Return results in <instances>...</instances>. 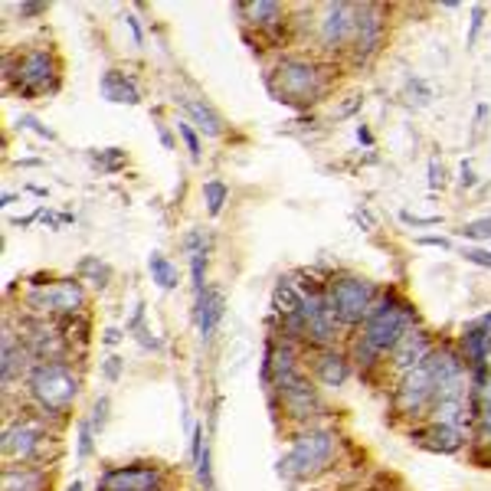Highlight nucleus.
Segmentation results:
<instances>
[{
	"mask_svg": "<svg viewBox=\"0 0 491 491\" xmlns=\"http://www.w3.org/2000/svg\"><path fill=\"white\" fill-rule=\"evenodd\" d=\"M265 89L275 102L291 105V109H308L321 99L325 92V76L315 63L308 59H295V56H285L265 73Z\"/></svg>",
	"mask_w": 491,
	"mask_h": 491,
	"instance_id": "1",
	"label": "nucleus"
},
{
	"mask_svg": "<svg viewBox=\"0 0 491 491\" xmlns=\"http://www.w3.org/2000/svg\"><path fill=\"white\" fill-rule=\"evenodd\" d=\"M337 436L331 429H305L295 446L279 459V475L285 482H308L335 462Z\"/></svg>",
	"mask_w": 491,
	"mask_h": 491,
	"instance_id": "2",
	"label": "nucleus"
},
{
	"mask_svg": "<svg viewBox=\"0 0 491 491\" xmlns=\"http://www.w3.org/2000/svg\"><path fill=\"white\" fill-rule=\"evenodd\" d=\"M413 325H416L413 305L387 295V299H380L373 305L370 318L364 321V331H361V341L370 344L377 354H387V351H393V347L400 344L406 331H413Z\"/></svg>",
	"mask_w": 491,
	"mask_h": 491,
	"instance_id": "3",
	"label": "nucleus"
},
{
	"mask_svg": "<svg viewBox=\"0 0 491 491\" xmlns=\"http://www.w3.org/2000/svg\"><path fill=\"white\" fill-rule=\"evenodd\" d=\"M30 397L43 413H66L79 397V377L63 361H43L27 373Z\"/></svg>",
	"mask_w": 491,
	"mask_h": 491,
	"instance_id": "4",
	"label": "nucleus"
},
{
	"mask_svg": "<svg viewBox=\"0 0 491 491\" xmlns=\"http://www.w3.org/2000/svg\"><path fill=\"white\" fill-rule=\"evenodd\" d=\"M327 305L341 325H364L377 305V289L361 275H337L327 282Z\"/></svg>",
	"mask_w": 491,
	"mask_h": 491,
	"instance_id": "5",
	"label": "nucleus"
},
{
	"mask_svg": "<svg viewBox=\"0 0 491 491\" xmlns=\"http://www.w3.org/2000/svg\"><path fill=\"white\" fill-rule=\"evenodd\" d=\"M17 79L20 95H43V92H53L59 85L56 79V59L49 49H27L20 56L17 69L7 63V82Z\"/></svg>",
	"mask_w": 491,
	"mask_h": 491,
	"instance_id": "6",
	"label": "nucleus"
},
{
	"mask_svg": "<svg viewBox=\"0 0 491 491\" xmlns=\"http://www.w3.org/2000/svg\"><path fill=\"white\" fill-rule=\"evenodd\" d=\"M27 305L40 315L46 311H56L59 318L63 315H82L85 308V289H82L79 279H59V282H49V285H37L30 291Z\"/></svg>",
	"mask_w": 491,
	"mask_h": 491,
	"instance_id": "7",
	"label": "nucleus"
},
{
	"mask_svg": "<svg viewBox=\"0 0 491 491\" xmlns=\"http://www.w3.org/2000/svg\"><path fill=\"white\" fill-rule=\"evenodd\" d=\"M436 400V380H433V373L426 370V364L413 367V370L403 373L400 387L393 393V406L400 416H423L429 406Z\"/></svg>",
	"mask_w": 491,
	"mask_h": 491,
	"instance_id": "8",
	"label": "nucleus"
},
{
	"mask_svg": "<svg viewBox=\"0 0 491 491\" xmlns=\"http://www.w3.org/2000/svg\"><path fill=\"white\" fill-rule=\"evenodd\" d=\"M161 488V469L157 465H112L99 475L95 491H157Z\"/></svg>",
	"mask_w": 491,
	"mask_h": 491,
	"instance_id": "9",
	"label": "nucleus"
},
{
	"mask_svg": "<svg viewBox=\"0 0 491 491\" xmlns=\"http://www.w3.org/2000/svg\"><path fill=\"white\" fill-rule=\"evenodd\" d=\"M275 390H279V397H282L285 413H289L291 419H299V423L318 416L321 409H325L321 406L318 390H315V387H311L299 370L289 373V377H282V380H275Z\"/></svg>",
	"mask_w": 491,
	"mask_h": 491,
	"instance_id": "10",
	"label": "nucleus"
},
{
	"mask_svg": "<svg viewBox=\"0 0 491 491\" xmlns=\"http://www.w3.org/2000/svg\"><path fill=\"white\" fill-rule=\"evenodd\" d=\"M380 40H383V20H380V7H373V4H361L354 7V53L357 59L364 63L370 59L377 49H380Z\"/></svg>",
	"mask_w": 491,
	"mask_h": 491,
	"instance_id": "11",
	"label": "nucleus"
},
{
	"mask_svg": "<svg viewBox=\"0 0 491 491\" xmlns=\"http://www.w3.org/2000/svg\"><path fill=\"white\" fill-rule=\"evenodd\" d=\"M354 37V7L351 4H327L318 20V40L325 49H341Z\"/></svg>",
	"mask_w": 491,
	"mask_h": 491,
	"instance_id": "12",
	"label": "nucleus"
},
{
	"mask_svg": "<svg viewBox=\"0 0 491 491\" xmlns=\"http://www.w3.org/2000/svg\"><path fill=\"white\" fill-rule=\"evenodd\" d=\"M223 315H227V295H223L219 285H207V289L197 295V301H193V321H197V331H201L203 341L213 337V331H217V325L223 321Z\"/></svg>",
	"mask_w": 491,
	"mask_h": 491,
	"instance_id": "13",
	"label": "nucleus"
},
{
	"mask_svg": "<svg viewBox=\"0 0 491 491\" xmlns=\"http://www.w3.org/2000/svg\"><path fill=\"white\" fill-rule=\"evenodd\" d=\"M40 442H43V429L33 426V423H17V426H7L4 433V459H13V462H30L37 455Z\"/></svg>",
	"mask_w": 491,
	"mask_h": 491,
	"instance_id": "14",
	"label": "nucleus"
},
{
	"mask_svg": "<svg viewBox=\"0 0 491 491\" xmlns=\"http://www.w3.org/2000/svg\"><path fill=\"white\" fill-rule=\"evenodd\" d=\"M23 347L30 351V357H37L40 364L43 361H59L66 354V337L53 327H46L43 321H33L23 335Z\"/></svg>",
	"mask_w": 491,
	"mask_h": 491,
	"instance_id": "15",
	"label": "nucleus"
},
{
	"mask_svg": "<svg viewBox=\"0 0 491 491\" xmlns=\"http://www.w3.org/2000/svg\"><path fill=\"white\" fill-rule=\"evenodd\" d=\"M462 354L469 357V364L478 367V364H488V354H491V311H485L482 318L469 321L462 327Z\"/></svg>",
	"mask_w": 491,
	"mask_h": 491,
	"instance_id": "16",
	"label": "nucleus"
},
{
	"mask_svg": "<svg viewBox=\"0 0 491 491\" xmlns=\"http://www.w3.org/2000/svg\"><path fill=\"white\" fill-rule=\"evenodd\" d=\"M433 337L426 335V331H419V327H413V331H406L403 335V341L397 347H393V364L400 367V370H413V367H419L423 361L429 357V351H433Z\"/></svg>",
	"mask_w": 491,
	"mask_h": 491,
	"instance_id": "17",
	"label": "nucleus"
},
{
	"mask_svg": "<svg viewBox=\"0 0 491 491\" xmlns=\"http://www.w3.org/2000/svg\"><path fill=\"white\" fill-rule=\"evenodd\" d=\"M177 105L187 112L191 125H197L207 138H219L223 135V115H219L210 102L203 99H191V95H177Z\"/></svg>",
	"mask_w": 491,
	"mask_h": 491,
	"instance_id": "18",
	"label": "nucleus"
},
{
	"mask_svg": "<svg viewBox=\"0 0 491 491\" xmlns=\"http://www.w3.org/2000/svg\"><path fill=\"white\" fill-rule=\"evenodd\" d=\"M416 439L429 452H442V455H452L465 446V436L459 426H449V423H433L426 433H416Z\"/></svg>",
	"mask_w": 491,
	"mask_h": 491,
	"instance_id": "19",
	"label": "nucleus"
},
{
	"mask_svg": "<svg viewBox=\"0 0 491 491\" xmlns=\"http://www.w3.org/2000/svg\"><path fill=\"white\" fill-rule=\"evenodd\" d=\"M99 89L105 99L119 102V105H138V102H141V92H138L135 79L125 76L121 69H105V73H102Z\"/></svg>",
	"mask_w": 491,
	"mask_h": 491,
	"instance_id": "20",
	"label": "nucleus"
},
{
	"mask_svg": "<svg viewBox=\"0 0 491 491\" xmlns=\"http://www.w3.org/2000/svg\"><path fill=\"white\" fill-rule=\"evenodd\" d=\"M0 488L4 491H43L46 475L40 472V469H30V465H7Z\"/></svg>",
	"mask_w": 491,
	"mask_h": 491,
	"instance_id": "21",
	"label": "nucleus"
},
{
	"mask_svg": "<svg viewBox=\"0 0 491 491\" xmlns=\"http://www.w3.org/2000/svg\"><path fill=\"white\" fill-rule=\"evenodd\" d=\"M315 373H318V380L325 387H344L347 377H351V364H347V357L335 354V351H325L315 361Z\"/></svg>",
	"mask_w": 491,
	"mask_h": 491,
	"instance_id": "22",
	"label": "nucleus"
},
{
	"mask_svg": "<svg viewBox=\"0 0 491 491\" xmlns=\"http://www.w3.org/2000/svg\"><path fill=\"white\" fill-rule=\"evenodd\" d=\"M30 357V351L23 344H17V337L10 331V325L4 327V387H13L17 370H23V361Z\"/></svg>",
	"mask_w": 491,
	"mask_h": 491,
	"instance_id": "23",
	"label": "nucleus"
},
{
	"mask_svg": "<svg viewBox=\"0 0 491 491\" xmlns=\"http://www.w3.org/2000/svg\"><path fill=\"white\" fill-rule=\"evenodd\" d=\"M301 305H305V299H301V291L295 282H289V279H279L272 289V311L279 315V318H291V315H299Z\"/></svg>",
	"mask_w": 491,
	"mask_h": 491,
	"instance_id": "24",
	"label": "nucleus"
},
{
	"mask_svg": "<svg viewBox=\"0 0 491 491\" xmlns=\"http://www.w3.org/2000/svg\"><path fill=\"white\" fill-rule=\"evenodd\" d=\"M147 272H151V282H155L161 291H174V289H177V282H181L177 265H174L164 253H157V249L147 255Z\"/></svg>",
	"mask_w": 491,
	"mask_h": 491,
	"instance_id": "25",
	"label": "nucleus"
},
{
	"mask_svg": "<svg viewBox=\"0 0 491 491\" xmlns=\"http://www.w3.org/2000/svg\"><path fill=\"white\" fill-rule=\"evenodd\" d=\"M76 272H79V279H85V282L95 285L99 291L112 282V265L105 263V259H99V255H82Z\"/></svg>",
	"mask_w": 491,
	"mask_h": 491,
	"instance_id": "26",
	"label": "nucleus"
},
{
	"mask_svg": "<svg viewBox=\"0 0 491 491\" xmlns=\"http://www.w3.org/2000/svg\"><path fill=\"white\" fill-rule=\"evenodd\" d=\"M237 10L249 13V20H253L255 27H275V23H282V13H285V10L279 7V4H272V0H259V4H239Z\"/></svg>",
	"mask_w": 491,
	"mask_h": 491,
	"instance_id": "27",
	"label": "nucleus"
},
{
	"mask_svg": "<svg viewBox=\"0 0 491 491\" xmlns=\"http://www.w3.org/2000/svg\"><path fill=\"white\" fill-rule=\"evenodd\" d=\"M227 201H229V187L223 181H207L203 183V203H207V213L210 217H219L223 213V207H227Z\"/></svg>",
	"mask_w": 491,
	"mask_h": 491,
	"instance_id": "28",
	"label": "nucleus"
},
{
	"mask_svg": "<svg viewBox=\"0 0 491 491\" xmlns=\"http://www.w3.org/2000/svg\"><path fill=\"white\" fill-rule=\"evenodd\" d=\"M92 164L99 167V171H105V174H119L121 167H125V161H128V155L121 151V147H105V151H92Z\"/></svg>",
	"mask_w": 491,
	"mask_h": 491,
	"instance_id": "29",
	"label": "nucleus"
},
{
	"mask_svg": "<svg viewBox=\"0 0 491 491\" xmlns=\"http://www.w3.org/2000/svg\"><path fill=\"white\" fill-rule=\"evenodd\" d=\"M59 331H63L66 341H79V344H85L89 341V321L82 318V315H63L59 318Z\"/></svg>",
	"mask_w": 491,
	"mask_h": 491,
	"instance_id": "30",
	"label": "nucleus"
},
{
	"mask_svg": "<svg viewBox=\"0 0 491 491\" xmlns=\"http://www.w3.org/2000/svg\"><path fill=\"white\" fill-rule=\"evenodd\" d=\"M95 449V429H92L89 419H82L79 423V436H76V455H79V462H85Z\"/></svg>",
	"mask_w": 491,
	"mask_h": 491,
	"instance_id": "31",
	"label": "nucleus"
},
{
	"mask_svg": "<svg viewBox=\"0 0 491 491\" xmlns=\"http://www.w3.org/2000/svg\"><path fill=\"white\" fill-rule=\"evenodd\" d=\"M191 285H193V295H201V291L207 289V253L191 255Z\"/></svg>",
	"mask_w": 491,
	"mask_h": 491,
	"instance_id": "32",
	"label": "nucleus"
},
{
	"mask_svg": "<svg viewBox=\"0 0 491 491\" xmlns=\"http://www.w3.org/2000/svg\"><path fill=\"white\" fill-rule=\"evenodd\" d=\"M177 131H181V138H183V145H187V151H191V161L197 164L201 161V135H197V128L191 125V121H177Z\"/></svg>",
	"mask_w": 491,
	"mask_h": 491,
	"instance_id": "33",
	"label": "nucleus"
},
{
	"mask_svg": "<svg viewBox=\"0 0 491 491\" xmlns=\"http://www.w3.org/2000/svg\"><path fill=\"white\" fill-rule=\"evenodd\" d=\"M197 478H201V485L207 491H217V482H213V462H210V442L203 446V452H201V459H197Z\"/></svg>",
	"mask_w": 491,
	"mask_h": 491,
	"instance_id": "34",
	"label": "nucleus"
},
{
	"mask_svg": "<svg viewBox=\"0 0 491 491\" xmlns=\"http://www.w3.org/2000/svg\"><path fill=\"white\" fill-rule=\"evenodd\" d=\"M462 239H491V217H482V219H472V223H465L462 229H455Z\"/></svg>",
	"mask_w": 491,
	"mask_h": 491,
	"instance_id": "35",
	"label": "nucleus"
},
{
	"mask_svg": "<svg viewBox=\"0 0 491 491\" xmlns=\"http://www.w3.org/2000/svg\"><path fill=\"white\" fill-rule=\"evenodd\" d=\"M17 128H20V131H33V135L46 138V141H56V131H53V128H46L43 121L37 119V115H20Z\"/></svg>",
	"mask_w": 491,
	"mask_h": 491,
	"instance_id": "36",
	"label": "nucleus"
},
{
	"mask_svg": "<svg viewBox=\"0 0 491 491\" xmlns=\"http://www.w3.org/2000/svg\"><path fill=\"white\" fill-rule=\"evenodd\" d=\"M109 409H112L109 397H99V400H95V406H92V416H89V423H92V429H95V433H102V429H105V423H109Z\"/></svg>",
	"mask_w": 491,
	"mask_h": 491,
	"instance_id": "37",
	"label": "nucleus"
},
{
	"mask_svg": "<svg viewBox=\"0 0 491 491\" xmlns=\"http://www.w3.org/2000/svg\"><path fill=\"white\" fill-rule=\"evenodd\" d=\"M482 20H485V7H482V4H475V7H472V23H469V37H465V46H469V49L478 43V33H482Z\"/></svg>",
	"mask_w": 491,
	"mask_h": 491,
	"instance_id": "38",
	"label": "nucleus"
},
{
	"mask_svg": "<svg viewBox=\"0 0 491 491\" xmlns=\"http://www.w3.org/2000/svg\"><path fill=\"white\" fill-rule=\"evenodd\" d=\"M462 259H465V263H472V265H482V269H491V253H488V249H478V246H465Z\"/></svg>",
	"mask_w": 491,
	"mask_h": 491,
	"instance_id": "39",
	"label": "nucleus"
},
{
	"mask_svg": "<svg viewBox=\"0 0 491 491\" xmlns=\"http://www.w3.org/2000/svg\"><path fill=\"white\" fill-rule=\"evenodd\" d=\"M400 223H406V227H439L442 217H416L409 210H400Z\"/></svg>",
	"mask_w": 491,
	"mask_h": 491,
	"instance_id": "40",
	"label": "nucleus"
},
{
	"mask_svg": "<svg viewBox=\"0 0 491 491\" xmlns=\"http://www.w3.org/2000/svg\"><path fill=\"white\" fill-rule=\"evenodd\" d=\"M183 249H187L191 255L207 253V239H203V229H191V233H187V239H183Z\"/></svg>",
	"mask_w": 491,
	"mask_h": 491,
	"instance_id": "41",
	"label": "nucleus"
},
{
	"mask_svg": "<svg viewBox=\"0 0 491 491\" xmlns=\"http://www.w3.org/2000/svg\"><path fill=\"white\" fill-rule=\"evenodd\" d=\"M475 183H478V174H475L472 161H462V167H459V187H462V191H472Z\"/></svg>",
	"mask_w": 491,
	"mask_h": 491,
	"instance_id": "42",
	"label": "nucleus"
},
{
	"mask_svg": "<svg viewBox=\"0 0 491 491\" xmlns=\"http://www.w3.org/2000/svg\"><path fill=\"white\" fill-rule=\"evenodd\" d=\"M121 370H125V361H121V357H115V354H112L109 361H105V367H102V373H105V380H109V383L119 380Z\"/></svg>",
	"mask_w": 491,
	"mask_h": 491,
	"instance_id": "43",
	"label": "nucleus"
},
{
	"mask_svg": "<svg viewBox=\"0 0 491 491\" xmlns=\"http://www.w3.org/2000/svg\"><path fill=\"white\" fill-rule=\"evenodd\" d=\"M49 4H17V17L20 20H30V17H43Z\"/></svg>",
	"mask_w": 491,
	"mask_h": 491,
	"instance_id": "44",
	"label": "nucleus"
},
{
	"mask_svg": "<svg viewBox=\"0 0 491 491\" xmlns=\"http://www.w3.org/2000/svg\"><path fill=\"white\" fill-rule=\"evenodd\" d=\"M141 327H145V301H138L135 305V315H131V321L125 325V335H135Z\"/></svg>",
	"mask_w": 491,
	"mask_h": 491,
	"instance_id": "45",
	"label": "nucleus"
},
{
	"mask_svg": "<svg viewBox=\"0 0 491 491\" xmlns=\"http://www.w3.org/2000/svg\"><path fill=\"white\" fill-rule=\"evenodd\" d=\"M442 181H446V177H442V164L433 157V161H429V187L436 191V187H442Z\"/></svg>",
	"mask_w": 491,
	"mask_h": 491,
	"instance_id": "46",
	"label": "nucleus"
},
{
	"mask_svg": "<svg viewBox=\"0 0 491 491\" xmlns=\"http://www.w3.org/2000/svg\"><path fill=\"white\" fill-rule=\"evenodd\" d=\"M416 243L419 246H436V249H446V253L452 249V239H446V237H419Z\"/></svg>",
	"mask_w": 491,
	"mask_h": 491,
	"instance_id": "47",
	"label": "nucleus"
},
{
	"mask_svg": "<svg viewBox=\"0 0 491 491\" xmlns=\"http://www.w3.org/2000/svg\"><path fill=\"white\" fill-rule=\"evenodd\" d=\"M409 89L419 92V102H423V105H426V102L433 99V89H429V85L423 79H409Z\"/></svg>",
	"mask_w": 491,
	"mask_h": 491,
	"instance_id": "48",
	"label": "nucleus"
},
{
	"mask_svg": "<svg viewBox=\"0 0 491 491\" xmlns=\"http://www.w3.org/2000/svg\"><path fill=\"white\" fill-rule=\"evenodd\" d=\"M135 337H138V341H141V347H155V351H157V347H161V341H157V337L151 335L147 327H141V331H135Z\"/></svg>",
	"mask_w": 491,
	"mask_h": 491,
	"instance_id": "49",
	"label": "nucleus"
},
{
	"mask_svg": "<svg viewBox=\"0 0 491 491\" xmlns=\"http://www.w3.org/2000/svg\"><path fill=\"white\" fill-rule=\"evenodd\" d=\"M125 23H128V30H131V37H135V43L138 46L145 43V33H141V23H138V17H131V13H128Z\"/></svg>",
	"mask_w": 491,
	"mask_h": 491,
	"instance_id": "50",
	"label": "nucleus"
},
{
	"mask_svg": "<svg viewBox=\"0 0 491 491\" xmlns=\"http://www.w3.org/2000/svg\"><path fill=\"white\" fill-rule=\"evenodd\" d=\"M121 337H125V335H121L119 327H105V335H102V341H105L109 347H115V344L121 341Z\"/></svg>",
	"mask_w": 491,
	"mask_h": 491,
	"instance_id": "51",
	"label": "nucleus"
},
{
	"mask_svg": "<svg viewBox=\"0 0 491 491\" xmlns=\"http://www.w3.org/2000/svg\"><path fill=\"white\" fill-rule=\"evenodd\" d=\"M354 219L361 223L364 229H373V217L367 213V207H361V210H354Z\"/></svg>",
	"mask_w": 491,
	"mask_h": 491,
	"instance_id": "52",
	"label": "nucleus"
},
{
	"mask_svg": "<svg viewBox=\"0 0 491 491\" xmlns=\"http://www.w3.org/2000/svg\"><path fill=\"white\" fill-rule=\"evenodd\" d=\"M357 141H361V145H367V147H370V145H373L370 128H367V125H357Z\"/></svg>",
	"mask_w": 491,
	"mask_h": 491,
	"instance_id": "53",
	"label": "nucleus"
},
{
	"mask_svg": "<svg viewBox=\"0 0 491 491\" xmlns=\"http://www.w3.org/2000/svg\"><path fill=\"white\" fill-rule=\"evenodd\" d=\"M157 135H161V145L171 151V147H174V135L167 131V125H157Z\"/></svg>",
	"mask_w": 491,
	"mask_h": 491,
	"instance_id": "54",
	"label": "nucleus"
},
{
	"mask_svg": "<svg viewBox=\"0 0 491 491\" xmlns=\"http://www.w3.org/2000/svg\"><path fill=\"white\" fill-rule=\"evenodd\" d=\"M13 201H17V193L7 191V193H4V197H0V207H10V203H13Z\"/></svg>",
	"mask_w": 491,
	"mask_h": 491,
	"instance_id": "55",
	"label": "nucleus"
},
{
	"mask_svg": "<svg viewBox=\"0 0 491 491\" xmlns=\"http://www.w3.org/2000/svg\"><path fill=\"white\" fill-rule=\"evenodd\" d=\"M20 167H37V164H43L40 157H23V161H17Z\"/></svg>",
	"mask_w": 491,
	"mask_h": 491,
	"instance_id": "56",
	"label": "nucleus"
},
{
	"mask_svg": "<svg viewBox=\"0 0 491 491\" xmlns=\"http://www.w3.org/2000/svg\"><path fill=\"white\" fill-rule=\"evenodd\" d=\"M66 491H82V482H73V485H69V488H66Z\"/></svg>",
	"mask_w": 491,
	"mask_h": 491,
	"instance_id": "57",
	"label": "nucleus"
},
{
	"mask_svg": "<svg viewBox=\"0 0 491 491\" xmlns=\"http://www.w3.org/2000/svg\"><path fill=\"white\" fill-rule=\"evenodd\" d=\"M485 442H488V449H491V433H485Z\"/></svg>",
	"mask_w": 491,
	"mask_h": 491,
	"instance_id": "58",
	"label": "nucleus"
}]
</instances>
